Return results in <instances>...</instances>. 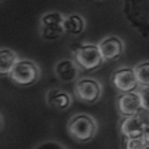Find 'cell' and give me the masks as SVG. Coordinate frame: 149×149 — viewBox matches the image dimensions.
<instances>
[{
  "label": "cell",
  "instance_id": "14",
  "mask_svg": "<svg viewBox=\"0 0 149 149\" xmlns=\"http://www.w3.org/2000/svg\"><path fill=\"white\" fill-rule=\"evenodd\" d=\"M86 27V22L82 16L79 15H69V16L65 17V22H63V28H65V32H69V34H74L78 35L81 32H83Z\"/></svg>",
  "mask_w": 149,
  "mask_h": 149
},
{
  "label": "cell",
  "instance_id": "15",
  "mask_svg": "<svg viewBox=\"0 0 149 149\" xmlns=\"http://www.w3.org/2000/svg\"><path fill=\"white\" fill-rule=\"evenodd\" d=\"M136 78L139 82V86L149 87V62H141L134 67Z\"/></svg>",
  "mask_w": 149,
  "mask_h": 149
},
{
  "label": "cell",
  "instance_id": "1",
  "mask_svg": "<svg viewBox=\"0 0 149 149\" xmlns=\"http://www.w3.org/2000/svg\"><path fill=\"white\" fill-rule=\"evenodd\" d=\"M124 15L141 36L149 38V0H124Z\"/></svg>",
  "mask_w": 149,
  "mask_h": 149
},
{
  "label": "cell",
  "instance_id": "20",
  "mask_svg": "<svg viewBox=\"0 0 149 149\" xmlns=\"http://www.w3.org/2000/svg\"><path fill=\"white\" fill-rule=\"evenodd\" d=\"M141 139H142V141L149 146V126L145 128V130H144V133H142V136H141Z\"/></svg>",
  "mask_w": 149,
  "mask_h": 149
},
{
  "label": "cell",
  "instance_id": "3",
  "mask_svg": "<svg viewBox=\"0 0 149 149\" xmlns=\"http://www.w3.org/2000/svg\"><path fill=\"white\" fill-rule=\"evenodd\" d=\"M74 61L78 63V66L85 71H93L102 66L105 62L102 54L100 51L98 43H82L73 49Z\"/></svg>",
  "mask_w": 149,
  "mask_h": 149
},
{
  "label": "cell",
  "instance_id": "5",
  "mask_svg": "<svg viewBox=\"0 0 149 149\" xmlns=\"http://www.w3.org/2000/svg\"><path fill=\"white\" fill-rule=\"evenodd\" d=\"M65 17L66 16H63L58 11H51V12L42 15L40 26H39L42 38L46 40H55L61 38L65 34V28H63Z\"/></svg>",
  "mask_w": 149,
  "mask_h": 149
},
{
  "label": "cell",
  "instance_id": "18",
  "mask_svg": "<svg viewBox=\"0 0 149 149\" xmlns=\"http://www.w3.org/2000/svg\"><path fill=\"white\" fill-rule=\"evenodd\" d=\"M139 93H140V95H141L142 106L145 109H149V87H142Z\"/></svg>",
  "mask_w": 149,
  "mask_h": 149
},
{
  "label": "cell",
  "instance_id": "6",
  "mask_svg": "<svg viewBox=\"0 0 149 149\" xmlns=\"http://www.w3.org/2000/svg\"><path fill=\"white\" fill-rule=\"evenodd\" d=\"M74 94L82 102L95 104L102 95V85L94 78H81L74 85Z\"/></svg>",
  "mask_w": 149,
  "mask_h": 149
},
{
  "label": "cell",
  "instance_id": "22",
  "mask_svg": "<svg viewBox=\"0 0 149 149\" xmlns=\"http://www.w3.org/2000/svg\"><path fill=\"white\" fill-rule=\"evenodd\" d=\"M1 1H3V0H0V3H1Z\"/></svg>",
  "mask_w": 149,
  "mask_h": 149
},
{
  "label": "cell",
  "instance_id": "7",
  "mask_svg": "<svg viewBox=\"0 0 149 149\" xmlns=\"http://www.w3.org/2000/svg\"><path fill=\"white\" fill-rule=\"evenodd\" d=\"M117 110L122 117H130V116H136L141 110L142 101L141 95L139 91H129V93H121L118 95L117 101Z\"/></svg>",
  "mask_w": 149,
  "mask_h": 149
},
{
  "label": "cell",
  "instance_id": "8",
  "mask_svg": "<svg viewBox=\"0 0 149 149\" xmlns=\"http://www.w3.org/2000/svg\"><path fill=\"white\" fill-rule=\"evenodd\" d=\"M111 83L121 93L134 91L139 86L134 69H132V67H124V69L116 70L111 75Z\"/></svg>",
  "mask_w": 149,
  "mask_h": 149
},
{
  "label": "cell",
  "instance_id": "10",
  "mask_svg": "<svg viewBox=\"0 0 149 149\" xmlns=\"http://www.w3.org/2000/svg\"><path fill=\"white\" fill-rule=\"evenodd\" d=\"M81 67L74 59H61L58 61L54 67L55 75L59 81L62 82H71L75 81L81 73Z\"/></svg>",
  "mask_w": 149,
  "mask_h": 149
},
{
  "label": "cell",
  "instance_id": "13",
  "mask_svg": "<svg viewBox=\"0 0 149 149\" xmlns=\"http://www.w3.org/2000/svg\"><path fill=\"white\" fill-rule=\"evenodd\" d=\"M19 61L17 54L11 49H0V75H10L14 66Z\"/></svg>",
  "mask_w": 149,
  "mask_h": 149
},
{
  "label": "cell",
  "instance_id": "17",
  "mask_svg": "<svg viewBox=\"0 0 149 149\" xmlns=\"http://www.w3.org/2000/svg\"><path fill=\"white\" fill-rule=\"evenodd\" d=\"M34 149H67L62 142H58L55 140H47V141L39 142L38 145H35Z\"/></svg>",
  "mask_w": 149,
  "mask_h": 149
},
{
  "label": "cell",
  "instance_id": "19",
  "mask_svg": "<svg viewBox=\"0 0 149 149\" xmlns=\"http://www.w3.org/2000/svg\"><path fill=\"white\" fill-rule=\"evenodd\" d=\"M137 116H139L140 120L144 122V125H145V126H149V109L142 108L141 110L137 113Z\"/></svg>",
  "mask_w": 149,
  "mask_h": 149
},
{
  "label": "cell",
  "instance_id": "21",
  "mask_svg": "<svg viewBox=\"0 0 149 149\" xmlns=\"http://www.w3.org/2000/svg\"><path fill=\"white\" fill-rule=\"evenodd\" d=\"M1 128H3V118L0 116V132H1Z\"/></svg>",
  "mask_w": 149,
  "mask_h": 149
},
{
  "label": "cell",
  "instance_id": "16",
  "mask_svg": "<svg viewBox=\"0 0 149 149\" xmlns=\"http://www.w3.org/2000/svg\"><path fill=\"white\" fill-rule=\"evenodd\" d=\"M122 149H149V146L142 141L141 137H134V139L124 137Z\"/></svg>",
  "mask_w": 149,
  "mask_h": 149
},
{
  "label": "cell",
  "instance_id": "4",
  "mask_svg": "<svg viewBox=\"0 0 149 149\" xmlns=\"http://www.w3.org/2000/svg\"><path fill=\"white\" fill-rule=\"evenodd\" d=\"M8 78L17 86H31L40 79V67L31 59H19Z\"/></svg>",
  "mask_w": 149,
  "mask_h": 149
},
{
  "label": "cell",
  "instance_id": "12",
  "mask_svg": "<svg viewBox=\"0 0 149 149\" xmlns=\"http://www.w3.org/2000/svg\"><path fill=\"white\" fill-rule=\"evenodd\" d=\"M73 100L67 91L61 90V89H51L46 93V104L55 108L58 110H66L71 105Z\"/></svg>",
  "mask_w": 149,
  "mask_h": 149
},
{
  "label": "cell",
  "instance_id": "11",
  "mask_svg": "<svg viewBox=\"0 0 149 149\" xmlns=\"http://www.w3.org/2000/svg\"><path fill=\"white\" fill-rule=\"evenodd\" d=\"M145 125L140 120L137 114L130 116V117H125L120 125V132L124 137L129 139H134V137H141L144 130H145Z\"/></svg>",
  "mask_w": 149,
  "mask_h": 149
},
{
  "label": "cell",
  "instance_id": "2",
  "mask_svg": "<svg viewBox=\"0 0 149 149\" xmlns=\"http://www.w3.org/2000/svg\"><path fill=\"white\" fill-rule=\"evenodd\" d=\"M98 132V124L90 114L78 113L67 121V133L78 142H87L93 140Z\"/></svg>",
  "mask_w": 149,
  "mask_h": 149
},
{
  "label": "cell",
  "instance_id": "9",
  "mask_svg": "<svg viewBox=\"0 0 149 149\" xmlns=\"http://www.w3.org/2000/svg\"><path fill=\"white\" fill-rule=\"evenodd\" d=\"M98 47L105 62H111L121 58L125 51V43L118 36H106L98 42Z\"/></svg>",
  "mask_w": 149,
  "mask_h": 149
}]
</instances>
